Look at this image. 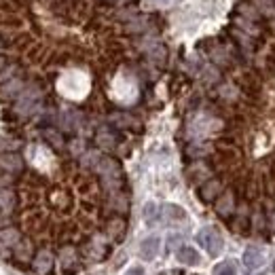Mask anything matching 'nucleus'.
I'll return each mask as SVG.
<instances>
[{
    "mask_svg": "<svg viewBox=\"0 0 275 275\" xmlns=\"http://www.w3.org/2000/svg\"><path fill=\"white\" fill-rule=\"evenodd\" d=\"M197 241L201 243L203 248H206V252L212 258L220 256V252H222V246H224L222 235H220L218 229H214V226H206V229H201L197 233Z\"/></svg>",
    "mask_w": 275,
    "mask_h": 275,
    "instance_id": "obj_1",
    "label": "nucleus"
},
{
    "mask_svg": "<svg viewBox=\"0 0 275 275\" xmlns=\"http://www.w3.org/2000/svg\"><path fill=\"white\" fill-rule=\"evenodd\" d=\"M38 106H41V91H38L36 87H30L28 91L19 93V100L15 102V112L21 114V116H28L38 110Z\"/></svg>",
    "mask_w": 275,
    "mask_h": 275,
    "instance_id": "obj_2",
    "label": "nucleus"
},
{
    "mask_svg": "<svg viewBox=\"0 0 275 275\" xmlns=\"http://www.w3.org/2000/svg\"><path fill=\"white\" fill-rule=\"evenodd\" d=\"M96 169H98V174L102 176V180H104V184L108 188H116L121 184V167H119V163H116V161L102 159Z\"/></svg>",
    "mask_w": 275,
    "mask_h": 275,
    "instance_id": "obj_3",
    "label": "nucleus"
},
{
    "mask_svg": "<svg viewBox=\"0 0 275 275\" xmlns=\"http://www.w3.org/2000/svg\"><path fill=\"white\" fill-rule=\"evenodd\" d=\"M0 169L6 174H19L23 169V159L17 153H0Z\"/></svg>",
    "mask_w": 275,
    "mask_h": 275,
    "instance_id": "obj_4",
    "label": "nucleus"
},
{
    "mask_svg": "<svg viewBox=\"0 0 275 275\" xmlns=\"http://www.w3.org/2000/svg\"><path fill=\"white\" fill-rule=\"evenodd\" d=\"M159 248H161L159 237L142 239V243H140V258H142V261H153V258L159 254Z\"/></svg>",
    "mask_w": 275,
    "mask_h": 275,
    "instance_id": "obj_5",
    "label": "nucleus"
},
{
    "mask_svg": "<svg viewBox=\"0 0 275 275\" xmlns=\"http://www.w3.org/2000/svg\"><path fill=\"white\" fill-rule=\"evenodd\" d=\"M243 267H246V271H256L263 267V252L258 248H248L246 252H243Z\"/></svg>",
    "mask_w": 275,
    "mask_h": 275,
    "instance_id": "obj_6",
    "label": "nucleus"
},
{
    "mask_svg": "<svg viewBox=\"0 0 275 275\" xmlns=\"http://www.w3.org/2000/svg\"><path fill=\"white\" fill-rule=\"evenodd\" d=\"M15 208V195L11 188L6 186H0V218L9 216Z\"/></svg>",
    "mask_w": 275,
    "mask_h": 275,
    "instance_id": "obj_7",
    "label": "nucleus"
},
{
    "mask_svg": "<svg viewBox=\"0 0 275 275\" xmlns=\"http://www.w3.org/2000/svg\"><path fill=\"white\" fill-rule=\"evenodd\" d=\"M32 267H34V271L38 275H47L51 271V267H53V256L47 252V250H43V252H38L34 256V261H32Z\"/></svg>",
    "mask_w": 275,
    "mask_h": 275,
    "instance_id": "obj_8",
    "label": "nucleus"
},
{
    "mask_svg": "<svg viewBox=\"0 0 275 275\" xmlns=\"http://www.w3.org/2000/svg\"><path fill=\"white\" fill-rule=\"evenodd\" d=\"M176 258L180 265H199V252L193 246H182L178 248Z\"/></svg>",
    "mask_w": 275,
    "mask_h": 275,
    "instance_id": "obj_9",
    "label": "nucleus"
},
{
    "mask_svg": "<svg viewBox=\"0 0 275 275\" xmlns=\"http://www.w3.org/2000/svg\"><path fill=\"white\" fill-rule=\"evenodd\" d=\"M13 252H15V258H17L19 263H28L30 256H32V243H30L28 239H19L17 243H15Z\"/></svg>",
    "mask_w": 275,
    "mask_h": 275,
    "instance_id": "obj_10",
    "label": "nucleus"
},
{
    "mask_svg": "<svg viewBox=\"0 0 275 275\" xmlns=\"http://www.w3.org/2000/svg\"><path fill=\"white\" fill-rule=\"evenodd\" d=\"M21 237L19 233L15 229H4L0 231V248H15V243H17Z\"/></svg>",
    "mask_w": 275,
    "mask_h": 275,
    "instance_id": "obj_11",
    "label": "nucleus"
},
{
    "mask_svg": "<svg viewBox=\"0 0 275 275\" xmlns=\"http://www.w3.org/2000/svg\"><path fill=\"white\" fill-rule=\"evenodd\" d=\"M96 142H98V146H102V148H114L116 136H114L112 131H108V129H102V131H98Z\"/></svg>",
    "mask_w": 275,
    "mask_h": 275,
    "instance_id": "obj_12",
    "label": "nucleus"
},
{
    "mask_svg": "<svg viewBox=\"0 0 275 275\" xmlns=\"http://www.w3.org/2000/svg\"><path fill=\"white\" fill-rule=\"evenodd\" d=\"M163 212H165V218L171 220V222H180V220H184V218H186L184 210L180 208V206H171V203L163 206Z\"/></svg>",
    "mask_w": 275,
    "mask_h": 275,
    "instance_id": "obj_13",
    "label": "nucleus"
},
{
    "mask_svg": "<svg viewBox=\"0 0 275 275\" xmlns=\"http://www.w3.org/2000/svg\"><path fill=\"white\" fill-rule=\"evenodd\" d=\"M220 191H222V186H220L218 180H210V182L201 188V197L206 199V201H212Z\"/></svg>",
    "mask_w": 275,
    "mask_h": 275,
    "instance_id": "obj_14",
    "label": "nucleus"
},
{
    "mask_svg": "<svg viewBox=\"0 0 275 275\" xmlns=\"http://www.w3.org/2000/svg\"><path fill=\"white\" fill-rule=\"evenodd\" d=\"M78 121H81V114L74 112V110H66V112H61V123H64L66 129H76Z\"/></svg>",
    "mask_w": 275,
    "mask_h": 275,
    "instance_id": "obj_15",
    "label": "nucleus"
},
{
    "mask_svg": "<svg viewBox=\"0 0 275 275\" xmlns=\"http://www.w3.org/2000/svg\"><path fill=\"white\" fill-rule=\"evenodd\" d=\"M216 212H218L220 216H229L231 212H233V197H231L229 193L222 195V199L216 203Z\"/></svg>",
    "mask_w": 275,
    "mask_h": 275,
    "instance_id": "obj_16",
    "label": "nucleus"
},
{
    "mask_svg": "<svg viewBox=\"0 0 275 275\" xmlns=\"http://www.w3.org/2000/svg\"><path fill=\"white\" fill-rule=\"evenodd\" d=\"M45 138L49 140V142L53 144V146H61L64 144V140H61V136L57 131H53V129H45Z\"/></svg>",
    "mask_w": 275,
    "mask_h": 275,
    "instance_id": "obj_17",
    "label": "nucleus"
},
{
    "mask_svg": "<svg viewBox=\"0 0 275 275\" xmlns=\"http://www.w3.org/2000/svg\"><path fill=\"white\" fill-rule=\"evenodd\" d=\"M61 263H66V265H74V261H76V254H74V250L72 248H64L61 250Z\"/></svg>",
    "mask_w": 275,
    "mask_h": 275,
    "instance_id": "obj_18",
    "label": "nucleus"
},
{
    "mask_svg": "<svg viewBox=\"0 0 275 275\" xmlns=\"http://www.w3.org/2000/svg\"><path fill=\"white\" fill-rule=\"evenodd\" d=\"M151 57L157 61V64H163L165 61V47H161V45H157L155 49L151 51Z\"/></svg>",
    "mask_w": 275,
    "mask_h": 275,
    "instance_id": "obj_19",
    "label": "nucleus"
},
{
    "mask_svg": "<svg viewBox=\"0 0 275 275\" xmlns=\"http://www.w3.org/2000/svg\"><path fill=\"white\" fill-rule=\"evenodd\" d=\"M15 89H21V83H19V81H13L11 85H6V87H4V91H2V96H4V98H11V96H15V93H17Z\"/></svg>",
    "mask_w": 275,
    "mask_h": 275,
    "instance_id": "obj_20",
    "label": "nucleus"
},
{
    "mask_svg": "<svg viewBox=\"0 0 275 275\" xmlns=\"http://www.w3.org/2000/svg\"><path fill=\"white\" fill-rule=\"evenodd\" d=\"M216 275H237V271H235L233 263H224V265L218 269V273H216Z\"/></svg>",
    "mask_w": 275,
    "mask_h": 275,
    "instance_id": "obj_21",
    "label": "nucleus"
},
{
    "mask_svg": "<svg viewBox=\"0 0 275 275\" xmlns=\"http://www.w3.org/2000/svg\"><path fill=\"white\" fill-rule=\"evenodd\" d=\"M144 218L148 220V222H153V218H155V203H146V206H144Z\"/></svg>",
    "mask_w": 275,
    "mask_h": 275,
    "instance_id": "obj_22",
    "label": "nucleus"
},
{
    "mask_svg": "<svg viewBox=\"0 0 275 275\" xmlns=\"http://www.w3.org/2000/svg\"><path fill=\"white\" fill-rule=\"evenodd\" d=\"M125 275H144V269L142 267H133V269H129Z\"/></svg>",
    "mask_w": 275,
    "mask_h": 275,
    "instance_id": "obj_23",
    "label": "nucleus"
},
{
    "mask_svg": "<svg viewBox=\"0 0 275 275\" xmlns=\"http://www.w3.org/2000/svg\"><path fill=\"white\" fill-rule=\"evenodd\" d=\"M4 66H6V59H4V57H0V70H2Z\"/></svg>",
    "mask_w": 275,
    "mask_h": 275,
    "instance_id": "obj_24",
    "label": "nucleus"
},
{
    "mask_svg": "<svg viewBox=\"0 0 275 275\" xmlns=\"http://www.w3.org/2000/svg\"><path fill=\"white\" fill-rule=\"evenodd\" d=\"M0 47H2V45H0Z\"/></svg>",
    "mask_w": 275,
    "mask_h": 275,
    "instance_id": "obj_25",
    "label": "nucleus"
}]
</instances>
